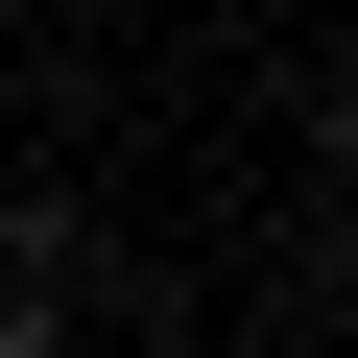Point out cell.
Returning a JSON list of instances; mask_svg holds the SVG:
<instances>
[{
  "mask_svg": "<svg viewBox=\"0 0 358 358\" xmlns=\"http://www.w3.org/2000/svg\"><path fill=\"white\" fill-rule=\"evenodd\" d=\"M0 239H24V215H0Z\"/></svg>",
  "mask_w": 358,
  "mask_h": 358,
  "instance_id": "6da1fadb",
  "label": "cell"
}]
</instances>
